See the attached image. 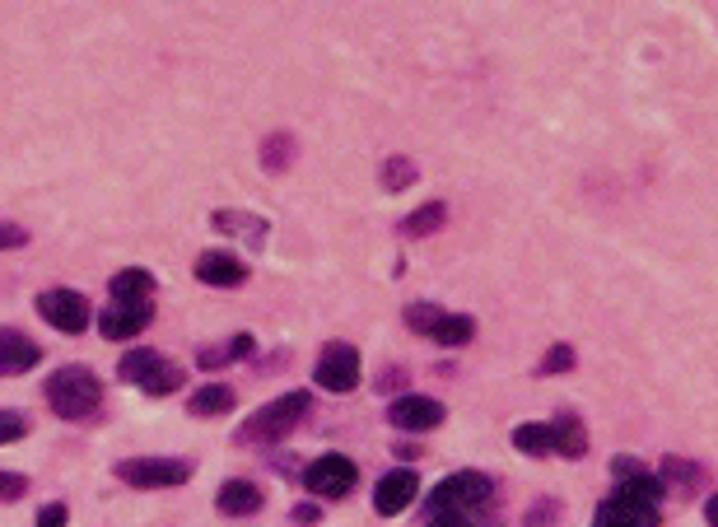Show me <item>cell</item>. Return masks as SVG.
I'll use <instances>...</instances> for the list:
<instances>
[{
	"mask_svg": "<svg viewBox=\"0 0 718 527\" xmlns=\"http://www.w3.org/2000/svg\"><path fill=\"white\" fill-rule=\"evenodd\" d=\"M117 481L131 485V490H178L191 481V462L187 458H160V453H150V458H127V462H117Z\"/></svg>",
	"mask_w": 718,
	"mask_h": 527,
	"instance_id": "obj_7",
	"label": "cell"
},
{
	"mask_svg": "<svg viewBox=\"0 0 718 527\" xmlns=\"http://www.w3.org/2000/svg\"><path fill=\"white\" fill-rule=\"evenodd\" d=\"M662 471H668L672 481H686V485L705 481V471H699V467H691V462H676V458H668V462H662Z\"/></svg>",
	"mask_w": 718,
	"mask_h": 527,
	"instance_id": "obj_32",
	"label": "cell"
},
{
	"mask_svg": "<svg viewBox=\"0 0 718 527\" xmlns=\"http://www.w3.org/2000/svg\"><path fill=\"white\" fill-rule=\"evenodd\" d=\"M551 430H555V453H560V458L579 462L584 453H588V430H584V420L574 415V411H560L551 420Z\"/></svg>",
	"mask_w": 718,
	"mask_h": 527,
	"instance_id": "obj_19",
	"label": "cell"
},
{
	"mask_svg": "<svg viewBox=\"0 0 718 527\" xmlns=\"http://www.w3.org/2000/svg\"><path fill=\"white\" fill-rule=\"evenodd\" d=\"M415 178H420V168H415V160H407V154H388L378 168L382 191H407V187H415Z\"/></svg>",
	"mask_w": 718,
	"mask_h": 527,
	"instance_id": "obj_24",
	"label": "cell"
},
{
	"mask_svg": "<svg viewBox=\"0 0 718 527\" xmlns=\"http://www.w3.org/2000/svg\"><path fill=\"white\" fill-rule=\"evenodd\" d=\"M308 411H313V393H285V397H275V401L257 407L238 425V444L243 448H275V444H285V438L304 425Z\"/></svg>",
	"mask_w": 718,
	"mask_h": 527,
	"instance_id": "obj_3",
	"label": "cell"
},
{
	"mask_svg": "<svg viewBox=\"0 0 718 527\" xmlns=\"http://www.w3.org/2000/svg\"><path fill=\"white\" fill-rule=\"evenodd\" d=\"M43 397H47L51 415L80 425V420H94L103 407V378L90 364H61V368H51V378L43 383Z\"/></svg>",
	"mask_w": 718,
	"mask_h": 527,
	"instance_id": "obj_2",
	"label": "cell"
},
{
	"mask_svg": "<svg viewBox=\"0 0 718 527\" xmlns=\"http://www.w3.org/2000/svg\"><path fill=\"white\" fill-rule=\"evenodd\" d=\"M28 495V477L24 471H0V504H14Z\"/></svg>",
	"mask_w": 718,
	"mask_h": 527,
	"instance_id": "obj_30",
	"label": "cell"
},
{
	"mask_svg": "<svg viewBox=\"0 0 718 527\" xmlns=\"http://www.w3.org/2000/svg\"><path fill=\"white\" fill-rule=\"evenodd\" d=\"M299 481L313 500H345L350 490L360 485V467H355V458H345V453H322V458H313L299 471Z\"/></svg>",
	"mask_w": 718,
	"mask_h": 527,
	"instance_id": "obj_6",
	"label": "cell"
},
{
	"mask_svg": "<svg viewBox=\"0 0 718 527\" xmlns=\"http://www.w3.org/2000/svg\"><path fill=\"white\" fill-rule=\"evenodd\" d=\"M490 500H495V481L485 477V471H452V477H444L439 485L429 490V514H467L476 518L490 508Z\"/></svg>",
	"mask_w": 718,
	"mask_h": 527,
	"instance_id": "obj_5",
	"label": "cell"
},
{
	"mask_svg": "<svg viewBox=\"0 0 718 527\" xmlns=\"http://www.w3.org/2000/svg\"><path fill=\"white\" fill-rule=\"evenodd\" d=\"M70 523V508L57 500V504H43V514H38V523L33 527H66Z\"/></svg>",
	"mask_w": 718,
	"mask_h": 527,
	"instance_id": "obj_34",
	"label": "cell"
},
{
	"mask_svg": "<svg viewBox=\"0 0 718 527\" xmlns=\"http://www.w3.org/2000/svg\"><path fill=\"white\" fill-rule=\"evenodd\" d=\"M38 318H43L47 327L66 331V337H80V331L94 323V313H90V298H84L80 290L57 285V290H43V294H38Z\"/></svg>",
	"mask_w": 718,
	"mask_h": 527,
	"instance_id": "obj_9",
	"label": "cell"
},
{
	"mask_svg": "<svg viewBox=\"0 0 718 527\" xmlns=\"http://www.w3.org/2000/svg\"><path fill=\"white\" fill-rule=\"evenodd\" d=\"M444 415H448L444 401H434L425 393H407V397H397L388 407L392 430H401V434H429V430L444 425Z\"/></svg>",
	"mask_w": 718,
	"mask_h": 527,
	"instance_id": "obj_10",
	"label": "cell"
},
{
	"mask_svg": "<svg viewBox=\"0 0 718 527\" xmlns=\"http://www.w3.org/2000/svg\"><path fill=\"white\" fill-rule=\"evenodd\" d=\"M257 350V337L252 331H234V337H224L220 346H201L197 350V368H205V374H215V368H229L238 360H248Z\"/></svg>",
	"mask_w": 718,
	"mask_h": 527,
	"instance_id": "obj_16",
	"label": "cell"
},
{
	"mask_svg": "<svg viewBox=\"0 0 718 527\" xmlns=\"http://www.w3.org/2000/svg\"><path fill=\"white\" fill-rule=\"evenodd\" d=\"M28 243V230H20V224H10V220H0V253H14V248H24Z\"/></svg>",
	"mask_w": 718,
	"mask_h": 527,
	"instance_id": "obj_31",
	"label": "cell"
},
{
	"mask_svg": "<svg viewBox=\"0 0 718 527\" xmlns=\"http://www.w3.org/2000/svg\"><path fill=\"white\" fill-rule=\"evenodd\" d=\"M425 527H476V518H467V514H429Z\"/></svg>",
	"mask_w": 718,
	"mask_h": 527,
	"instance_id": "obj_35",
	"label": "cell"
},
{
	"mask_svg": "<svg viewBox=\"0 0 718 527\" xmlns=\"http://www.w3.org/2000/svg\"><path fill=\"white\" fill-rule=\"evenodd\" d=\"M150 323H154L150 298H140V304H108L98 313V337L103 341H136Z\"/></svg>",
	"mask_w": 718,
	"mask_h": 527,
	"instance_id": "obj_12",
	"label": "cell"
},
{
	"mask_svg": "<svg viewBox=\"0 0 718 527\" xmlns=\"http://www.w3.org/2000/svg\"><path fill=\"white\" fill-rule=\"evenodd\" d=\"M191 271H197V280H201V285H210V290H238L243 280L252 276L248 261H243L238 253H229V248H205Z\"/></svg>",
	"mask_w": 718,
	"mask_h": 527,
	"instance_id": "obj_11",
	"label": "cell"
},
{
	"mask_svg": "<svg viewBox=\"0 0 718 527\" xmlns=\"http://www.w3.org/2000/svg\"><path fill=\"white\" fill-rule=\"evenodd\" d=\"M415 495H420V477L411 467H397L388 477H378V485H374V514H382V518L407 514L415 504Z\"/></svg>",
	"mask_w": 718,
	"mask_h": 527,
	"instance_id": "obj_13",
	"label": "cell"
},
{
	"mask_svg": "<svg viewBox=\"0 0 718 527\" xmlns=\"http://www.w3.org/2000/svg\"><path fill=\"white\" fill-rule=\"evenodd\" d=\"M261 504H267V490L257 481H243V477L224 481L220 495H215V508L224 518H252V514H261Z\"/></svg>",
	"mask_w": 718,
	"mask_h": 527,
	"instance_id": "obj_15",
	"label": "cell"
},
{
	"mask_svg": "<svg viewBox=\"0 0 718 527\" xmlns=\"http://www.w3.org/2000/svg\"><path fill=\"white\" fill-rule=\"evenodd\" d=\"M662 500H668V481L654 477V471L621 477L616 490L598 504L592 527H658L662 523Z\"/></svg>",
	"mask_w": 718,
	"mask_h": 527,
	"instance_id": "obj_1",
	"label": "cell"
},
{
	"mask_svg": "<svg viewBox=\"0 0 718 527\" xmlns=\"http://www.w3.org/2000/svg\"><path fill=\"white\" fill-rule=\"evenodd\" d=\"M514 448L528 453V458H551V453H555V430L537 425V420H532V425H518L514 430Z\"/></svg>",
	"mask_w": 718,
	"mask_h": 527,
	"instance_id": "obj_23",
	"label": "cell"
},
{
	"mask_svg": "<svg viewBox=\"0 0 718 527\" xmlns=\"http://www.w3.org/2000/svg\"><path fill=\"white\" fill-rule=\"evenodd\" d=\"M392 453H397V458H401V462H411V458H420V448H411V444H401V448H392Z\"/></svg>",
	"mask_w": 718,
	"mask_h": 527,
	"instance_id": "obj_38",
	"label": "cell"
},
{
	"mask_svg": "<svg viewBox=\"0 0 718 527\" xmlns=\"http://www.w3.org/2000/svg\"><path fill=\"white\" fill-rule=\"evenodd\" d=\"M425 341L444 346V350H462V346L476 341V318H467V313H444V318L434 323V331H429Z\"/></svg>",
	"mask_w": 718,
	"mask_h": 527,
	"instance_id": "obj_21",
	"label": "cell"
},
{
	"mask_svg": "<svg viewBox=\"0 0 718 527\" xmlns=\"http://www.w3.org/2000/svg\"><path fill=\"white\" fill-rule=\"evenodd\" d=\"M448 224V206L444 201H425L420 210H411L407 220H401V234L407 238H429V234H439Z\"/></svg>",
	"mask_w": 718,
	"mask_h": 527,
	"instance_id": "obj_22",
	"label": "cell"
},
{
	"mask_svg": "<svg viewBox=\"0 0 718 527\" xmlns=\"http://www.w3.org/2000/svg\"><path fill=\"white\" fill-rule=\"evenodd\" d=\"M117 378L127 383V388H140L145 397H173L183 388L187 368L173 364L168 355H160V350L136 346V350H127V355L117 360Z\"/></svg>",
	"mask_w": 718,
	"mask_h": 527,
	"instance_id": "obj_4",
	"label": "cell"
},
{
	"mask_svg": "<svg viewBox=\"0 0 718 527\" xmlns=\"http://www.w3.org/2000/svg\"><path fill=\"white\" fill-rule=\"evenodd\" d=\"M290 518H294V523H299V527H313V523H318V518H322V504H318V500H299V504H294V508H290Z\"/></svg>",
	"mask_w": 718,
	"mask_h": 527,
	"instance_id": "obj_33",
	"label": "cell"
},
{
	"mask_svg": "<svg viewBox=\"0 0 718 527\" xmlns=\"http://www.w3.org/2000/svg\"><path fill=\"white\" fill-rule=\"evenodd\" d=\"M444 318V308L439 304H425V298H415V304H407V327L415 331V337H429L434 323Z\"/></svg>",
	"mask_w": 718,
	"mask_h": 527,
	"instance_id": "obj_26",
	"label": "cell"
},
{
	"mask_svg": "<svg viewBox=\"0 0 718 527\" xmlns=\"http://www.w3.org/2000/svg\"><path fill=\"white\" fill-rule=\"evenodd\" d=\"M569 368H574V346H569V341H555V346L546 350V360L537 364V374L551 378V374H569Z\"/></svg>",
	"mask_w": 718,
	"mask_h": 527,
	"instance_id": "obj_27",
	"label": "cell"
},
{
	"mask_svg": "<svg viewBox=\"0 0 718 527\" xmlns=\"http://www.w3.org/2000/svg\"><path fill=\"white\" fill-rule=\"evenodd\" d=\"M401 383H407V374H401V368H388V374L378 378V388H382V393H392V388H401Z\"/></svg>",
	"mask_w": 718,
	"mask_h": 527,
	"instance_id": "obj_36",
	"label": "cell"
},
{
	"mask_svg": "<svg viewBox=\"0 0 718 527\" xmlns=\"http://www.w3.org/2000/svg\"><path fill=\"white\" fill-rule=\"evenodd\" d=\"M565 523V508H560V500H537L528 514H522V527H560Z\"/></svg>",
	"mask_w": 718,
	"mask_h": 527,
	"instance_id": "obj_28",
	"label": "cell"
},
{
	"mask_svg": "<svg viewBox=\"0 0 718 527\" xmlns=\"http://www.w3.org/2000/svg\"><path fill=\"white\" fill-rule=\"evenodd\" d=\"M24 434H28V415L0 407V444H20Z\"/></svg>",
	"mask_w": 718,
	"mask_h": 527,
	"instance_id": "obj_29",
	"label": "cell"
},
{
	"mask_svg": "<svg viewBox=\"0 0 718 527\" xmlns=\"http://www.w3.org/2000/svg\"><path fill=\"white\" fill-rule=\"evenodd\" d=\"M210 224H215L220 234L243 238L248 248H267V238H271V224L261 220V215H248V210H215V215H210Z\"/></svg>",
	"mask_w": 718,
	"mask_h": 527,
	"instance_id": "obj_17",
	"label": "cell"
},
{
	"mask_svg": "<svg viewBox=\"0 0 718 527\" xmlns=\"http://www.w3.org/2000/svg\"><path fill=\"white\" fill-rule=\"evenodd\" d=\"M108 294L113 304H140V298H154V271L145 267H127L108 280Z\"/></svg>",
	"mask_w": 718,
	"mask_h": 527,
	"instance_id": "obj_20",
	"label": "cell"
},
{
	"mask_svg": "<svg viewBox=\"0 0 718 527\" xmlns=\"http://www.w3.org/2000/svg\"><path fill=\"white\" fill-rule=\"evenodd\" d=\"M43 364V346L20 327H0V378H20Z\"/></svg>",
	"mask_w": 718,
	"mask_h": 527,
	"instance_id": "obj_14",
	"label": "cell"
},
{
	"mask_svg": "<svg viewBox=\"0 0 718 527\" xmlns=\"http://www.w3.org/2000/svg\"><path fill=\"white\" fill-rule=\"evenodd\" d=\"M294 150H299V145H294L290 131L267 136V140H261V168H267V173H285L294 164Z\"/></svg>",
	"mask_w": 718,
	"mask_h": 527,
	"instance_id": "obj_25",
	"label": "cell"
},
{
	"mask_svg": "<svg viewBox=\"0 0 718 527\" xmlns=\"http://www.w3.org/2000/svg\"><path fill=\"white\" fill-rule=\"evenodd\" d=\"M360 378H364V364H360V350L350 346V341H327L322 346V355L318 364H313V383H318L322 393H355L360 388Z\"/></svg>",
	"mask_w": 718,
	"mask_h": 527,
	"instance_id": "obj_8",
	"label": "cell"
},
{
	"mask_svg": "<svg viewBox=\"0 0 718 527\" xmlns=\"http://www.w3.org/2000/svg\"><path fill=\"white\" fill-rule=\"evenodd\" d=\"M705 518H709V527H718V490H714L709 504H705Z\"/></svg>",
	"mask_w": 718,
	"mask_h": 527,
	"instance_id": "obj_37",
	"label": "cell"
},
{
	"mask_svg": "<svg viewBox=\"0 0 718 527\" xmlns=\"http://www.w3.org/2000/svg\"><path fill=\"white\" fill-rule=\"evenodd\" d=\"M234 407H238V393L229 388V383H201V388L187 397V415H197V420L229 415Z\"/></svg>",
	"mask_w": 718,
	"mask_h": 527,
	"instance_id": "obj_18",
	"label": "cell"
}]
</instances>
